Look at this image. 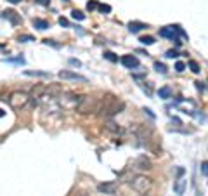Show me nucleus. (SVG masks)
Here are the masks:
<instances>
[{
    "label": "nucleus",
    "instance_id": "nucleus-1",
    "mask_svg": "<svg viewBox=\"0 0 208 196\" xmlns=\"http://www.w3.org/2000/svg\"><path fill=\"white\" fill-rule=\"evenodd\" d=\"M123 108H125L123 101H120L118 97H115V96H106L102 99L101 106H97V111L102 118H111V116H115V115L121 113Z\"/></svg>",
    "mask_w": 208,
    "mask_h": 196
},
{
    "label": "nucleus",
    "instance_id": "nucleus-2",
    "mask_svg": "<svg viewBox=\"0 0 208 196\" xmlns=\"http://www.w3.org/2000/svg\"><path fill=\"white\" fill-rule=\"evenodd\" d=\"M97 106L99 102L94 97H89V96H82L76 102V111L82 115H87V113H94V111H97Z\"/></svg>",
    "mask_w": 208,
    "mask_h": 196
},
{
    "label": "nucleus",
    "instance_id": "nucleus-3",
    "mask_svg": "<svg viewBox=\"0 0 208 196\" xmlns=\"http://www.w3.org/2000/svg\"><path fill=\"white\" fill-rule=\"evenodd\" d=\"M151 186H153V181L149 177H146V175H137L130 182V187H132L134 191H137L139 194H146L151 189Z\"/></svg>",
    "mask_w": 208,
    "mask_h": 196
},
{
    "label": "nucleus",
    "instance_id": "nucleus-4",
    "mask_svg": "<svg viewBox=\"0 0 208 196\" xmlns=\"http://www.w3.org/2000/svg\"><path fill=\"white\" fill-rule=\"evenodd\" d=\"M28 101H30V96H28L26 92H12L9 96V106L12 109H21L28 104Z\"/></svg>",
    "mask_w": 208,
    "mask_h": 196
},
{
    "label": "nucleus",
    "instance_id": "nucleus-5",
    "mask_svg": "<svg viewBox=\"0 0 208 196\" xmlns=\"http://www.w3.org/2000/svg\"><path fill=\"white\" fill-rule=\"evenodd\" d=\"M57 76H59L61 80H71V82H87V78H85L83 75H78V73H75V71H70V70L59 71Z\"/></svg>",
    "mask_w": 208,
    "mask_h": 196
},
{
    "label": "nucleus",
    "instance_id": "nucleus-6",
    "mask_svg": "<svg viewBox=\"0 0 208 196\" xmlns=\"http://www.w3.org/2000/svg\"><path fill=\"white\" fill-rule=\"evenodd\" d=\"M116 189H118V182H104L97 186V191L104 193V194H115Z\"/></svg>",
    "mask_w": 208,
    "mask_h": 196
},
{
    "label": "nucleus",
    "instance_id": "nucleus-7",
    "mask_svg": "<svg viewBox=\"0 0 208 196\" xmlns=\"http://www.w3.org/2000/svg\"><path fill=\"white\" fill-rule=\"evenodd\" d=\"M4 18L7 19V21L11 23V24H14V26H18V24H21V16H19L16 11H12V9H7V11H4Z\"/></svg>",
    "mask_w": 208,
    "mask_h": 196
},
{
    "label": "nucleus",
    "instance_id": "nucleus-8",
    "mask_svg": "<svg viewBox=\"0 0 208 196\" xmlns=\"http://www.w3.org/2000/svg\"><path fill=\"white\" fill-rule=\"evenodd\" d=\"M121 64H123L125 68L132 70V68H137V66H139V59L135 56H132V54H129V56L121 57Z\"/></svg>",
    "mask_w": 208,
    "mask_h": 196
},
{
    "label": "nucleus",
    "instance_id": "nucleus-9",
    "mask_svg": "<svg viewBox=\"0 0 208 196\" xmlns=\"http://www.w3.org/2000/svg\"><path fill=\"white\" fill-rule=\"evenodd\" d=\"M104 130L106 132H109V134H115V135H121L123 134V128L118 125V123H115V122H108V123H104Z\"/></svg>",
    "mask_w": 208,
    "mask_h": 196
},
{
    "label": "nucleus",
    "instance_id": "nucleus-10",
    "mask_svg": "<svg viewBox=\"0 0 208 196\" xmlns=\"http://www.w3.org/2000/svg\"><path fill=\"white\" fill-rule=\"evenodd\" d=\"M45 90H47V87L45 85H36V87L31 89V99H40V97H45Z\"/></svg>",
    "mask_w": 208,
    "mask_h": 196
},
{
    "label": "nucleus",
    "instance_id": "nucleus-11",
    "mask_svg": "<svg viewBox=\"0 0 208 196\" xmlns=\"http://www.w3.org/2000/svg\"><path fill=\"white\" fill-rule=\"evenodd\" d=\"M184 191H186V179L179 177L175 182H173V193L175 194H184Z\"/></svg>",
    "mask_w": 208,
    "mask_h": 196
},
{
    "label": "nucleus",
    "instance_id": "nucleus-12",
    "mask_svg": "<svg viewBox=\"0 0 208 196\" xmlns=\"http://www.w3.org/2000/svg\"><path fill=\"white\" fill-rule=\"evenodd\" d=\"M144 28H147V24H144V23H141V21H130L129 23V31L130 33H139V31L144 30Z\"/></svg>",
    "mask_w": 208,
    "mask_h": 196
},
{
    "label": "nucleus",
    "instance_id": "nucleus-13",
    "mask_svg": "<svg viewBox=\"0 0 208 196\" xmlns=\"http://www.w3.org/2000/svg\"><path fill=\"white\" fill-rule=\"evenodd\" d=\"M137 168H142V170H149V168H153V165H151V161L147 160L146 156H141L137 160Z\"/></svg>",
    "mask_w": 208,
    "mask_h": 196
},
{
    "label": "nucleus",
    "instance_id": "nucleus-14",
    "mask_svg": "<svg viewBox=\"0 0 208 196\" xmlns=\"http://www.w3.org/2000/svg\"><path fill=\"white\" fill-rule=\"evenodd\" d=\"M158 96L161 97V99H170V97H172V89H170L168 85H165V87H161L158 90Z\"/></svg>",
    "mask_w": 208,
    "mask_h": 196
},
{
    "label": "nucleus",
    "instance_id": "nucleus-15",
    "mask_svg": "<svg viewBox=\"0 0 208 196\" xmlns=\"http://www.w3.org/2000/svg\"><path fill=\"white\" fill-rule=\"evenodd\" d=\"M33 26L36 30H47L49 28V23L45 21V19H33Z\"/></svg>",
    "mask_w": 208,
    "mask_h": 196
},
{
    "label": "nucleus",
    "instance_id": "nucleus-16",
    "mask_svg": "<svg viewBox=\"0 0 208 196\" xmlns=\"http://www.w3.org/2000/svg\"><path fill=\"white\" fill-rule=\"evenodd\" d=\"M24 75H28V76H45V78L50 76V73H45V71H33V70H26Z\"/></svg>",
    "mask_w": 208,
    "mask_h": 196
},
{
    "label": "nucleus",
    "instance_id": "nucleus-17",
    "mask_svg": "<svg viewBox=\"0 0 208 196\" xmlns=\"http://www.w3.org/2000/svg\"><path fill=\"white\" fill-rule=\"evenodd\" d=\"M104 59H108V61H111V63H118V56L113 54V52H109V50L104 52Z\"/></svg>",
    "mask_w": 208,
    "mask_h": 196
},
{
    "label": "nucleus",
    "instance_id": "nucleus-18",
    "mask_svg": "<svg viewBox=\"0 0 208 196\" xmlns=\"http://www.w3.org/2000/svg\"><path fill=\"white\" fill-rule=\"evenodd\" d=\"M71 18H73V19H78V21H83V19H85V14L83 12H82V11H73V12H71Z\"/></svg>",
    "mask_w": 208,
    "mask_h": 196
},
{
    "label": "nucleus",
    "instance_id": "nucleus-19",
    "mask_svg": "<svg viewBox=\"0 0 208 196\" xmlns=\"http://www.w3.org/2000/svg\"><path fill=\"white\" fill-rule=\"evenodd\" d=\"M142 45H153L155 44V38L153 37H141V40H139Z\"/></svg>",
    "mask_w": 208,
    "mask_h": 196
},
{
    "label": "nucleus",
    "instance_id": "nucleus-20",
    "mask_svg": "<svg viewBox=\"0 0 208 196\" xmlns=\"http://www.w3.org/2000/svg\"><path fill=\"white\" fill-rule=\"evenodd\" d=\"M189 68H191V71H193V73H196V75L199 73V64L196 61H193V59L189 61Z\"/></svg>",
    "mask_w": 208,
    "mask_h": 196
},
{
    "label": "nucleus",
    "instance_id": "nucleus-21",
    "mask_svg": "<svg viewBox=\"0 0 208 196\" xmlns=\"http://www.w3.org/2000/svg\"><path fill=\"white\" fill-rule=\"evenodd\" d=\"M155 70L158 71V73H167V66H165L163 63H155Z\"/></svg>",
    "mask_w": 208,
    "mask_h": 196
},
{
    "label": "nucleus",
    "instance_id": "nucleus-22",
    "mask_svg": "<svg viewBox=\"0 0 208 196\" xmlns=\"http://www.w3.org/2000/svg\"><path fill=\"white\" fill-rule=\"evenodd\" d=\"M201 174H203L205 177H208V161H203V163H201Z\"/></svg>",
    "mask_w": 208,
    "mask_h": 196
},
{
    "label": "nucleus",
    "instance_id": "nucleus-23",
    "mask_svg": "<svg viewBox=\"0 0 208 196\" xmlns=\"http://www.w3.org/2000/svg\"><path fill=\"white\" fill-rule=\"evenodd\" d=\"M19 42H33V40H35V38H33V37H31V35H21V37H19Z\"/></svg>",
    "mask_w": 208,
    "mask_h": 196
},
{
    "label": "nucleus",
    "instance_id": "nucleus-24",
    "mask_svg": "<svg viewBox=\"0 0 208 196\" xmlns=\"http://www.w3.org/2000/svg\"><path fill=\"white\" fill-rule=\"evenodd\" d=\"M175 70H177V71H184V70H186V63L177 61V63H175Z\"/></svg>",
    "mask_w": 208,
    "mask_h": 196
},
{
    "label": "nucleus",
    "instance_id": "nucleus-25",
    "mask_svg": "<svg viewBox=\"0 0 208 196\" xmlns=\"http://www.w3.org/2000/svg\"><path fill=\"white\" fill-rule=\"evenodd\" d=\"M97 2H96V0H90V2H89V4H87V9H89V11H94V9H97Z\"/></svg>",
    "mask_w": 208,
    "mask_h": 196
},
{
    "label": "nucleus",
    "instance_id": "nucleus-26",
    "mask_svg": "<svg viewBox=\"0 0 208 196\" xmlns=\"http://www.w3.org/2000/svg\"><path fill=\"white\" fill-rule=\"evenodd\" d=\"M97 7H99L101 12H111V7H109V5H106V4H101V5H97Z\"/></svg>",
    "mask_w": 208,
    "mask_h": 196
},
{
    "label": "nucleus",
    "instance_id": "nucleus-27",
    "mask_svg": "<svg viewBox=\"0 0 208 196\" xmlns=\"http://www.w3.org/2000/svg\"><path fill=\"white\" fill-rule=\"evenodd\" d=\"M44 44H45V45H52V47H56V49H59V47H61L59 44H56L54 40H49V38H45V40H44Z\"/></svg>",
    "mask_w": 208,
    "mask_h": 196
},
{
    "label": "nucleus",
    "instance_id": "nucleus-28",
    "mask_svg": "<svg viewBox=\"0 0 208 196\" xmlns=\"http://www.w3.org/2000/svg\"><path fill=\"white\" fill-rule=\"evenodd\" d=\"M167 57H170V59H173V57H177L179 54H177V50H167V54H165Z\"/></svg>",
    "mask_w": 208,
    "mask_h": 196
},
{
    "label": "nucleus",
    "instance_id": "nucleus-29",
    "mask_svg": "<svg viewBox=\"0 0 208 196\" xmlns=\"http://www.w3.org/2000/svg\"><path fill=\"white\" fill-rule=\"evenodd\" d=\"M59 24H61V26H70V21H68L66 18H59Z\"/></svg>",
    "mask_w": 208,
    "mask_h": 196
},
{
    "label": "nucleus",
    "instance_id": "nucleus-30",
    "mask_svg": "<svg viewBox=\"0 0 208 196\" xmlns=\"http://www.w3.org/2000/svg\"><path fill=\"white\" fill-rule=\"evenodd\" d=\"M70 64H71V66H76V68H78V66H82V63H80L78 59H70Z\"/></svg>",
    "mask_w": 208,
    "mask_h": 196
},
{
    "label": "nucleus",
    "instance_id": "nucleus-31",
    "mask_svg": "<svg viewBox=\"0 0 208 196\" xmlns=\"http://www.w3.org/2000/svg\"><path fill=\"white\" fill-rule=\"evenodd\" d=\"M35 2H36V4H40V5H45V7L50 4V0H35Z\"/></svg>",
    "mask_w": 208,
    "mask_h": 196
},
{
    "label": "nucleus",
    "instance_id": "nucleus-32",
    "mask_svg": "<svg viewBox=\"0 0 208 196\" xmlns=\"http://www.w3.org/2000/svg\"><path fill=\"white\" fill-rule=\"evenodd\" d=\"M144 111H146V113H147V115H149V116H151V118H155V113H153V111H151V109H149V108H144Z\"/></svg>",
    "mask_w": 208,
    "mask_h": 196
},
{
    "label": "nucleus",
    "instance_id": "nucleus-33",
    "mask_svg": "<svg viewBox=\"0 0 208 196\" xmlns=\"http://www.w3.org/2000/svg\"><path fill=\"white\" fill-rule=\"evenodd\" d=\"M7 2H11V4H19V2H23V0H7Z\"/></svg>",
    "mask_w": 208,
    "mask_h": 196
},
{
    "label": "nucleus",
    "instance_id": "nucleus-34",
    "mask_svg": "<svg viewBox=\"0 0 208 196\" xmlns=\"http://www.w3.org/2000/svg\"><path fill=\"white\" fill-rule=\"evenodd\" d=\"M4 115H5V111H4V109H0V118L4 116Z\"/></svg>",
    "mask_w": 208,
    "mask_h": 196
},
{
    "label": "nucleus",
    "instance_id": "nucleus-35",
    "mask_svg": "<svg viewBox=\"0 0 208 196\" xmlns=\"http://www.w3.org/2000/svg\"><path fill=\"white\" fill-rule=\"evenodd\" d=\"M62 2H70V0H62Z\"/></svg>",
    "mask_w": 208,
    "mask_h": 196
},
{
    "label": "nucleus",
    "instance_id": "nucleus-36",
    "mask_svg": "<svg viewBox=\"0 0 208 196\" xmlns=\"http://www.w3.org/2000/svg\"><path fill=\"white\" fill-rule=\"evenodd\" d=\"M142 196H146V194H142Z\"/></svg>",
    "mask_w": 208,
    "mask_h": 196
}]
</instances>
